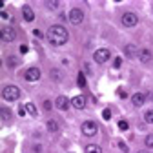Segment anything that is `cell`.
<instances>
[{"label": "cell", "mask_w": 153, "mask_h": 153, "mask_svg": "<svg viewBox=\"0 0 153 153\" xmlns=\"http://www.w3.org/2000/svg\"><path fill=\"white\" fill-rule=\"evenodd\" d=\"M68 38H69V33L64 26H59V24H55L48 29V40L53 44V46H64L68 42Z\"/></svg>", "instance_id": "cell-1"}, {"label": "cell", "mask_w": 153, "mask_h": 153, "mask_svg": "<svg viewBox=\"0 0 153 153\" xmlns=\"http://www.w3.org/2000/svg\"><path fill=\"white\" fill-rule=\"evenodd\" d=\"M2 99L4 100H7V102H15V100H18L20 99V89H18L16 86H6L4 89H2Z\"/></svg>", "instance_id": "cell-2"}, {"label": "cell", "mask_w": 153, "mask_h": 153, "mask_svg": "<svg viewBox=\"0 0 153 153\" xmlns=\"http://www.w3.org/2000/svg\"><path fill=\"white\" fill-rule=\"evenodd\" d=\"M93 59H95L97 64H104V62H108L111 59V51L108 48H100V49H97L93 53Z\"/></svg>", "instance_id": "cell-3"}, {"label": "cell", "mask_w": 153, "mask_h": 153, "mask_svg": "<svg viewBox=\"0 0 153 153\" xmlns=\"http://www.w3.org/2000/svg\"><path fill=\"white\" fill-rule=\"evenodd\" d=\"M68 20H69L73 26H79V24H82V20H84V13H82V9H79V7H73V9L68 13Z\"/></svg>", "instance_id": "cell-4"}, {"label": "cell", "mask_w": 153, "mask_h": 153, "mask_svg": "<svg viewBox=\"0 0 153 153\" xmlns=\"http://www.w3.org/2000/svg\"><path fill=\"white\" fill-rule=\"evenodd\" d=\"M80 129H82V133H84L86 137H95V135H97V131H99V126L95 124L93 120H86V122H82Z\"/></svg>", "instance_id": "cell-5"}, {"label": "cell", "mask_w": 153, "mask_h": 153, "mask_svg": "<svg viewBox=\"0 0 153 153\" xmlns=\"http://www.w3.org/2000/svg\"><path fill=\"white\" fill-rule=\"evenodd\" d=\"M15 36H16V33H15L13 27H9V26H2V27H0V38H2L4 42H13Z\"/></svg>", "instance_id": "cell-6"}, {"label": "cell", "mask_w": 153, "mask_h": 153, "mask_svg": "<svg viewBox=\"0 0 153 153\" xmlns=\"http://www.w3.org/2000/svg\"><path fill=\"white\" fill-rule=\"evenodd\" d=\"M139 24V16L135 15V13H124L122 15V26H126V27H135Z\"/></svg>", "instance_id": "cell-7"}, {"label": "cell", "mask_w": 153, "mask_h": 153, "mask_svg": "<svg viewBox=\"0 0 153 153\" xmlns=\"http://www.w3.org/2000/svg\"><path fill=\"white\" fill-rule=\"evenodd\" d=\"M40 69H38V68H29L27 71H26V80L27 82H36V80H40Z\"/></svg>", "instance_id": "cell-8"}, {"label": "cell", "mask_w": 153, "mask_h": 153, "mask_svg": "<svg viewBox=\"0 0 153 153\" xmlns=\"http://www.w3.org/2000/svg\"><path fill=\"white\" fill-rule=\"evenodd\" d=\"M55 106L59 108L60 111H66V109H69V106H71V100H69L68 97H64V95H60V97H56V100H55Z\"/></svg>", "instance_id": "cell-9"}, {"label": "cell", "mask_w": 153, "mask_h": 153, "mask_svg": "<svg viewBox=\"0 0 153 153\" xmlns=\"http://www.w3.org/2000/svg\"><path fill=\"white\" fill-rule=\"evenodd\" d=\"M139 59H140V62H142V64H149V62L153 60V53H151V49L142 48V49L139 51Z\"/></svg>", "instance_id": "cell-10"}, {"label": "cell", "mask_w": 153, "mask_h": 153, "mask_svg": "<svg viewBox=\"0 0 153 153\" xmlns=\"http://www.w3.org/2000/svg\"><path fill=\"white\" fill-rule=\"evenodd\" d=\"M139 51L140 49H137L135 44H126V48H124V55L128 56V59H135V56L139 55Z\"/></svg>", "instance_id": "cell-11"}, {"label": "cell", "mask_w": 153, "mask_h": 153, "mask_svg": "<svg viewBox=\"0 0 153 153\" xmlns=\"http://www.w3.org/2000/svg\"><path fill=\"white\" fill-rule=\"evenodd\" d=\"M144 102H146V95H144V93H135V95H131V104L135 106V108H140Z\"/></svg>", "instance_id": "cell-12"}, {"label": "cell", "mask_w": 153, "mask_h": 153, "mask_svg": "<svg viewBox=\"0 0 153 153\" xmlns=\"http://www.w3.org/2000/svg\"><path fill=\"white\" fill-rule=\"evenodd\" d=\"M71 106L76 108V109H84L86 108V99L82 97V95H76V97L71 99Z\"/></svg>", "instance_id": "cell-13"}, {"label": "cell", "mask_w": 153, "mask_h": 153, "mask_svg": "<svg viewBox=\"0 0 153 153\" xmlns=\"http://www.w3.org/2000/svg\"><path fill=\"white\" fill-rule=\"evenodd\" d=\"M22 15H24V20H26V22H33V20H35V11H33L29 6H24V7H22Z\"/></svg>", "instance_id": "cell-14"}, {"label": "cell", "mask_w": 153, "mask_h": 153, "mask_svg": "<svg viewBox=\"0 0 153 153\" xmlns=\"http://www.w3.org/2000/svg\"><path fill=\"white\" fill-rule=\"evenodd\" d=\"M46 128H48L49 133H56V131H59V122H56V120H48Z\"/></svg>", "instance_id": "cell-15"}, {"label": "cell", "mask_w": 153, "mask_h": 153, "mask_svg": "<svg viewBox=\"0 0 153 153\" xmlns=\"http://www.w3.org/2000/svg\"><path fill=\"white\" fill-rule=\"evenodd\" d=\"M24 108H26V111H27L29 117H36V108H35V104H33V102L24 104Z\"/></svg>", "instance_id": "cell-16"}, {"label": "cell", "mask_w": 153, "mask_h": 153, "mask_svg": "<svg viewBox=\"0 0 153 153\" xmlns=\"http://www.w3.org/2000/svg\"><path fill=\"white\" fill-rule=\"evenodd\" d=\"M86 153H102V149L97 144H88L86 146Z\"/></svg>", "instance_id": "cell-17"}, {"label": "cell", "mask_w": 153, "mask_h": 153, "mask_svg": "<svg viewBox=\"0 0 153 153\" xmlns=\"http://www.w3.org/2000/svg\"><path fill=\"white\" fill-rule=\"evenodd\" d=\"M76 84H79V88H86V75L84 73H79V76H76Z\"/></svg>", "instance_id": "cell-18"}, {"label": "cell", "mask_w": 153, "mask_h": 153, "mask_svg": "<svg viewBox=\"0 0 153 153\" xmlns=\"http://www.w3.org/2000/svg\"><path fill=\"white\" fill-rule=\"evenodd\" d=\"M144 144H146V148H153V133L146 135V139H144Z\"/></svg>", "instance_id": "cell-19"}, {"label": "cell", "mask_w": 153, "mask_h": 153, "mask_svg": "<svg viewBox=\"0 0 153 153\" xmlns=\"http://www.w3.org/2000/svg\"><path fill=\"white\" fill-rule=\"evenodd\" d=\"M48 7H49V9H59V7H60V2H59V0H49V2H48Z\"/></svg>", "instance_id": "cell-20"}, {"label": "cell", "mask_w": 153, "mask_h": 153, "mask_svg": "<svg viewBox=\"0 0 153 153\" xmlns=\"http://www.w3.org/2000/svg\"><path fill=\"white\" fill-rule=\"evenodd\" d=\"M144 119H146V122H148V124H153V109L146 111V115H144Z\"/></svg>", "instance_id": "cell-21"}, {"label": "cell", "mask_w": 153, "mask_h": 153, "mask_svg": "<svg viewBox=\"0 0 153 153\" xmlns=\"http://www.w3.org/2000/svg\"><path fill=\"white\" fill-rule=\"evenodd\" d=\"M7 66L9 68H16L18 66V60L15 59V56H9V59H7Z\"/></svg>", "instance_id": "cell-22"}, {"label": "cell", "mask_w": 153, "mask_h": 153, "mask_svg": "<svg viewBox=\"0 0 153 153\" xmlns=\"http://www.w3.org/2000/svg\"><path fill=\"white\" fill-rule=\"evenodd\" d=\"M119 129H120V131H128V129H129V124H128L126 120H120V122H119Z\"/></svg>", "instance_id": "cell-23"}, {"label": "cell", "mask_w": 153, "mask_h": 153, "mask_svg": "<svg viewBox=\"0 0 153 153\" xmlns=\"http://www.w3.org/2000/svg\"><path fill=\"white\" fill-rule=\"evenodd\" d=\"M9 117H11L9 109H7V108H2V119H4V120H9Z\"/></svg>", "instance_id": "cell-24"}, {"label": "cell", "mask_w": 153, "mask_h": 153, "mask_svg": "<svg viewBox=\"0 0 153 153\" xmlns=\"http://www.w3.org/2000/svg\"><path fill=\"white\" fill-rule=\"evenodd\" d=\"M120 66H122V59H120V56H117V59L113 60V68H115V69H119Z\"/></svg>", "instance_id": "cell-25"}, {"label": "cell", "mask_w": 153, "mask_h": 153, "mask_svg": "<svg viewBox=\"0 0 153 153\" xmlns=\"http://www.w3.org/2000/svg\"><path fill=\"white\" fill-rule=\"evenodd\" d=\"M102 117H104V120H109V119H111V111H109V109H104V111H102Z\"/></svg>", "instance_id": "cell-26"}, {"label": "cell", "mask_w": 153, "mask_h": 153, "mask_svg": "<svg viewBox=\"0 0 153 153\" xmlns=\"http://www.w3.org/2000/svg\"><path fill=\"white\" fill-rule=\"evenodd\" d=\"M42 108H44V111H49V109H51V102H49V100H44V102H42Z\"/></svg>", "instance_id": "cell-27"}, {"label": "cell", "mask_w": 153, "mask_h": 153, "mask_svg": "<svg viewBox=\"0 0 153 153\" xmlns=\"http://www.w3.org/2000/svg\"><path fill=\"white\" fill-rule=\"evenodd\" d=\"M117 146H119V148H120V149H122L124 153H128V146H126V144H124L122 140H119V142H117Z\"/></svg>", "instance_id": "cell-28"}, {"label": "cell", "mask_w": 153, "mask_h": 153, "mask_svg": "<svg viewBox=\"0 0 153 153\" xmlns=\"http://www.w3.org/2000/svg\"><path fill=\"white\" fill-rule=\"evenodd\" d=\"M51 76H53V79L56 80V79H60V73L56 71V69H53V71H51Z\"/></svg>", "instance_id": "cell-29"}, {"label": "cell", "mask_w": 153, "mask_h": 153, "mask_svg": "<svg viewBox=\"0 0 153 153\" xmlns=\"http://www.w3.org/2000/svg\"><path fill=\"white\" fill-rule=\"evenodd\" d=\"M26 113H27V111H26V108H24V106H20V108H18V115H20V117H24Z\"/></svg>", "instance_id": "cell-30"}, {"label": "cell", "mask_w": 153, "mask_h": 153, "mask_svg": "<svg viewBox=\"0 0 153 153\" xmlns=\"http://www.w3.org/2000/svg\"><path fill=\"white\" fill-rule=\"evenodd\" d=\"M119 97H120V99H126V97H128V93H126L124 89H119Z\"/></svg>", "instance_id": "cell-31"}, {"label": "cell", "mask_w": 153, "mask_h": 153, "mask_svg": "<svg viewBox=\"0 0 153 153\" xmlns=\"http://www.w3.org/2000/svg\"><path fill=\"white\" fill-rule=\"evenodd\" d=\"M27 51H29V48H27V46H20V53H22V55H26Z\"/></svg>", "instance_id": "cell-32"}, {"label": "cell", "mask_w": 153, "mask_h": 153, "mask_svg": "<svg viewBox=\"0 0 153 153\" xmlns=\"http://www.w3.org/2000/svg\"><path fill=\"white\" fill-rule=\"evenodd\" d=\"M0 16H2V18H4V20H7V18H9V15H7V11H2V13H0Z\"/></svg>", "instance_id": "cell-33"}, {"label": "cell", "mask_w": 153, "mask_h": 153, "mask_svg": "<svg viewBox=\"0 0 153 153\" xmlns=\"http://www.w3.org/2000/svg\"><path fill=\"white\" fill-rule=\"evenodd\" d=\"M33 35H35V36H42V33L38 31V29H35V31H33Z\"/></svg>", "instance_id": "cell-34"}, {"label": "cell", "mask_w": 153, "mask_h": 153, "mask_svg": "<svg viewBox=\"0 0 153 153\" xmlns=\"http://www.w3.org/2000/svg\"><path fill=\"white\" fill-rule=\"evenodd\" d=\"M139 153H146V151H139Z\"/></svg>", "instance_id": "cell-35"}]
</instances>
